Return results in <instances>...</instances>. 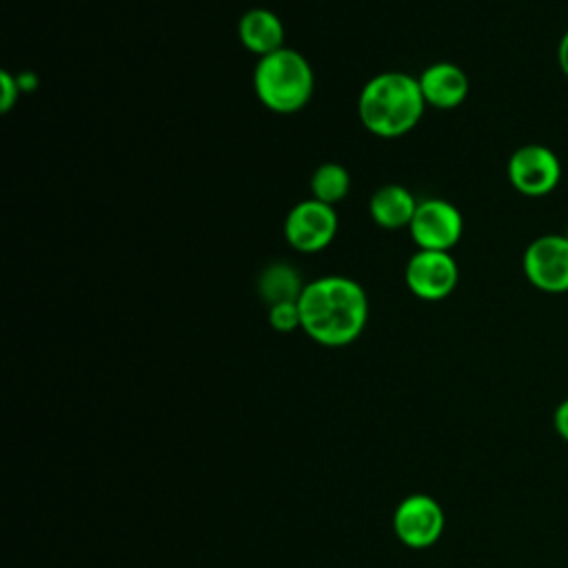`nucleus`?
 Returning a JSON list of instances; mask_svg holds the SVG:
<instances>
[{
  "label": "nucleus",
  "instance_id": "12",
  "mask_svg": "<svg viewBox=\"0 0 568 568\" xmlns=\"http://www.w3.org/2000/svg\"><path fill=\"white\" fill-rule=\"evenodd\" d=\"M417 200L415 195L402 186V184H384L379 186L368 202V213L373 222L382 229L397 231L406 229L413 222V215L417 211Z\"/></svg>",
  "mask_w": 568,
  "mask_h": 568
},
{
  "label": "nucleus",
  "instance_id": "15",
  "mask_svg": "<svg viewBox=\"0 0 568 568\" xmlns=\"http://www.w3.org/2000/svg\"><path fill=\"white\" fill-rule=\"evenodd\" d=\"M268 324L277 333H291L295 328H302V315L297 302H282L275 306H268Z\"/></svg>",
  "mask_w": 568,
  "mask_h": 568
},
{
  "label": "nucleus",
  "instance_id": "11",
  "mask_svg": "<svg viewBox=\"0 0 568 568\" xmlns=\"http://www.w3.org/2000/svg\"><path fill=\"white\" fill-rule=\"evenodd\" d=\"M237 38L242 47L260 58L284 49V24L271 9H248L237 22Z\"/></svg>",
  "mask_w": 568,
  "mask_h": 568
},
{
  "label": "nucleus",
  "instance_id": "5",
  "mask_svg": "<svg viewBox=\"0 0 568 568\" xmlns=\"http://www.w3.org/2000/svg\"><path fill=\"white\" fill-rule=\"evenodd\" d=\"M526 280L544 293L568 291V235L546 233L535 237L521 257Z\"/></svg>",
  "mask_w": 568,
  "mask_h": 568
},
{
  "label": "nucleus",
  "instance_id": "7",
  "mask_svg": "<svg viewBox=\"0 0 568 568\" xmlns=\"http://www.w3.org/2000/svg\"><path fill=\"white\" fill-rule=\"evenodd\" d=\"M408 231L417 248L450 253V248L462 240L464 217L455 204L442 197H428L417 204Z\"/></svg>",
  "mask_w": 568,
  "mask_h": 568
},
{
  "label": "nucleus",
  "instance_id": "18",
  "mask_svg": "<svg viewBox=\"0 0 568 568\" xmlns=\"http://www.w3.org/2000/svg\"><path fill=\"white\" fill-rule=\"evenodd\" d=\"M557 62H559V69L561 73L568 78V31L561 36L559 40V47H557Z\"/></svg>",
  "mask_w": 568,
  "mask_h": 568
},
{
  "label": "nucleus",
  "instance_id": "10",
  "mask_svg": "<svg viewBox=\"0 0 568 568\" xmlns=\"http://www.w3.org/2000/svg\"><path fill=\"white\" fill-rule=\"evenodd\" d=\"M417 82L426 104L435 109L459 106L470 89L466 71L453 62H433L419 73Z\"/></svg>",
  "mask_w": 568,
  "mask_h": 568
},
{
  "label": "nucleus",
  "instance_id": "17",
  "mask_svg": "<svg viewBox=\"0 0 568 568\" xmlns=\"http://www.w3.org/2000/svg\"><path fill=\"white\" fill-rule=\"evenodd\" d=\"M552 426H555V430L559 433V437H561L564 442H568V397L555 408Z\"/></svg>",
  "mask_w": 568,
  "mask_h": 568
},
{
  "label": "nucleus",
  "instance_id": "6",
  "mask_svg": "<svg viewBox=\"0 0 568 568\" xmlns=\"http://www.w3.org/2000/svg\"><path fill=\"white\" fill-rule=\"evenodd\" d=\"M337 233L335 206L315 197L297 202L284 220V237L300 253H317L326 248Z\"/></svg>",
  "mask_w": 568,
  "mask_h": 568
},
{
  "label": "nucleus",
  "instance_id": "3",
  "mask_svg": "<svg viewBox=\"0 0 568 568\" xmlns=\"http://www.w3.org/2000/svg\"><path fill=\"white\" fill-rule=\"evenodd\" d=\"M253 89L266 109L286 115L308 104L315 91V75L300 51L284 47L257 60Z\"/></svg>",
  "mask_w": 568,
  "mask_h": 568
},
{
  "label": "nucleus",
  "instance_id": "1",
  "mask_svg": "<svg viewBox=\"0 0 568 568\" xmlns=\"http://www.w3.org/2000/svg\"><path fill=\"white\" fill-rule=\"evenodd\" d=\"M302 331L322 346L355 342L368 320V297L346 275H324L306 282L300 300Z\"/></svg>",
  "mask_w": 568,
  "mask_h": 568
},
{
  "label": "nucleus",
  "instance_id": "9",
  "mask_svg": "<svg viewBox=\"0 0 568 568\" xmlns=\"http://www.w3.org/2000/svg\"><path fill=\"white\" fill-rule=\"evenodd\" d=\"M444 510L442 506L422 493L408 495L399 501L393 515V528L402 544L410 548H428L444 532Z\"/></svg>",
  "mask_w": 568,
  "mask_h": 568
},
{
  "label": "nucleus",
  "instance_id": "19",
  "mask_svg": "<svg viewBox=\"0 0 568 568\" xmlns=\"http://www.w3.org/2000/svg\"><path fill=\"white\" fill-rule=\"evenodd\" d=\"M18 84L22 91H31L33 87H38V78L33 73H18Z\"/></svg>",
  "mask_w": 568,
  "mask_h": 568
},
{
  "label": "nucleus",
  "instance_id": "2",
  "mask_svg": "<svg viewBox=\"0 0 568 568\" xmlns=\"http://www.w3.org/2000/svg\"><path fill=\"white\" fill-rule=\"evenodd\" d=\"M424 109L426 100L417 78L402 71L373 75L357 98V113L364 129L384 140L410 133L422 120Z\"/></svg>",
  "mask_w": 568,
  "mask_h": 568
},
{
  "label": "nucleus",
  "instance_id": "20",
  "mask_svg": "<svg viewBox=\"0 0 568 568\" xmlns=\"http://www.w3.org/2000/svg\"><path fill=\"white\" fill-rule=\"evenodd\" d=\"M566 235H568V233H566Z\"/></svg>",
  "mask_w": 568,
  "mask_h": 568
},
{
  "label": "nucleus",
  "instance_id": "13",
  "mask_svg": "<svg viewBox=\"0 0 568 568\" xmlns=\"http://www.w3.org/2000/svg\"><path fill=\"white\" fill-rule=\"evenodd\" d=\"M304 286L306 284L302 282L297 268L286 262L268 264L257 277V293L266 306H275L282 302H297Z\"/></svg>",
  "mask_w": 568,
  "mask_h": 568
},
{
  "label": "nucleus",
  "instance_id": "8",
  "mask_svg": "<svg viewBox=\"0 0 568 568\" xmlns=\"http://www.w3.org/2000/svg\"><path fill=\"white\" fill-rule=\"evenodd\" d=\"M404 280L415 297L424 302H439L455 291L459 268L448 251L417 248L406 264Z\"/></svg>",
  "mask_w": 568,
  "mask_h": 568
},
{
  "label": "nucleus",
  "instance_id": "14",
  "mask_svg": "<svg viewBox=\"0 0 568 568\" xmlns=\"http://www.w3.org/2000/svg\"><path fill=\"white\" fill-rule=\"evenodd\" d=\"M348 189H351V175L337 162H324L311 175V193L315 200L324 204L335 206L348 195Z\"/></svg>",
  "mask_w": 568,
  "mask_h": 568
},
{
  "label": "nucleus",
  "instance_id": "16",
  "mask_svg": "<svg viewBox=\"0 0 568 568\" xmlns=\"http://www.w3.org/2000/svg\"><path fill=\"white\" fill-rule=\"evenodd\" d=\"M20 93H22V89L18 84V78L9 71H2L0 73V111L9 113L18 104Z\"/></svg>",
  "mask_w": 568,
  "mask_h": 568
},
{
  "label": "nucleus",
  "instance_id": "4",
  "mask_svg": "<svg viewBox=\"0 0 568 568\" xmlns=\"http://www.w3.org/2000/svg\"><path fill=\"white\" fill-rule=\"evenodd\" d=\"M506 173L515 191L528 197H541L557 189L561 162L557 153L544 144H524L510 153Z\"/></svg>",
  "mask_w": 568,
  "mask_h": 568
}]
</instances>
